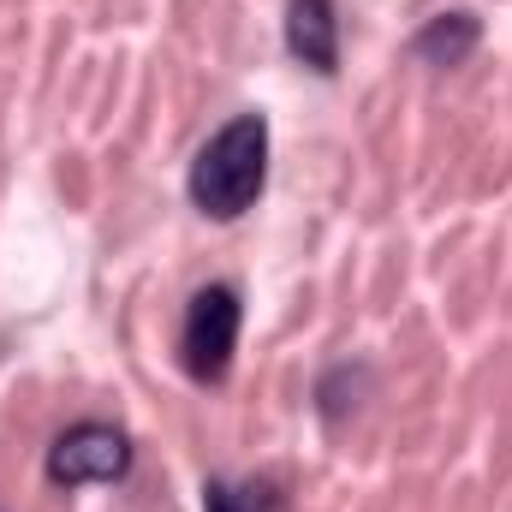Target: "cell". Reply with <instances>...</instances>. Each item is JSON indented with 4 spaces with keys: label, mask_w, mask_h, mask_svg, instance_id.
Instances as JSON below:
<instances>
[{
    "label": "cell",
    "mask_w": 512,
    "mask_h": 512,
    "mask_svg": "<svg viewBox=\"0 0 512 512\" xmlns=\"http://www.w3.org/2000/svg\"><path fill=\"white\" fill-rule=\"evenodd\" d=\"M262 185H268V120L262 114H233L197 149V161L185 173L191 209L209 221H239L262 197Z\"/></svg>",
    "instance_id": "6da1fadb"
},
{
    "label": "cell",
    "mask_w": 512,
    "mask_h": 512,
    "mask_svg": "<svg viewBox=\"0 0 512 512\" xmlns=\"http://www.w3.org/2000/svg\"><path fill=\"white\" fill-rule=\"evenodd\" d=\"M239 322H245V304L233 286H197L191 304H185V328H179V358H185V376L203 387L227 382L233 370V352H239Z\"/></svg>",
    "instance_id": "7a4b0ae2"
},
{
    "label": "cell",
    "mask_w": 512,
    "mask_h": 512,
    "mask_svg": "<svg viewBox=\"0 0 512 512\" xmlns=\"http://www.w3.org/2000/svg\"><path fill=\"white\" fill-rule=\"evenodd\" d=\"M42 471H48V483H54V489L120 483V477H131V435H126V429H114V423L84 417V423H72V429H60V435H54V447H48Z\"/></svg>",
    "instance_id": "3957f363"
},
{
    "label": "cell",
    "mask_w": 512,
    "mask_h": 512,
    "mask_svg": "<svg viewBox=\"0 0 512 512\" xmlns=\"http://www.w3.org/2000/svg\"><path fill=\"white\" fill-rule=\"evenodd\" d=\"M286 54L316 78L340 72V12L334 0H292L286 6Z\"/></svg>",
    "instance_id": "277c9868"
},
{
    "label": "cell",
    "mask_w": 512,
    "mask_h": 512,
    "mask_svg": "<svg viewBox=\"0 0 512 512\" xmlns=\"http://www.w3.org/2000/svg\"><path fill=\"white\" fill-rule=\"evenodd\" d=\"M477 42H483L477 12H435V18L411 36V54H417L423 66L453 72V66H465V60H471V48H477Z\"/></svg>",
    "instance_id": "5b68a950"
},
{
    "label": "cell",
    "mask_w": 512,
    "mask_h": 512,
    "mask_svg": "<svg viewBox=\"0 0 512 512\" xmlns=\"http://www.w3.org/2000/svg\"><path fill=\"white\" fill-rule=\"evenodd\" d=\"M203 512H251V507H245L239 489H227V483H203Z\"/></svg>",
    "instance_id": "8992f818"
}]
</instances>
